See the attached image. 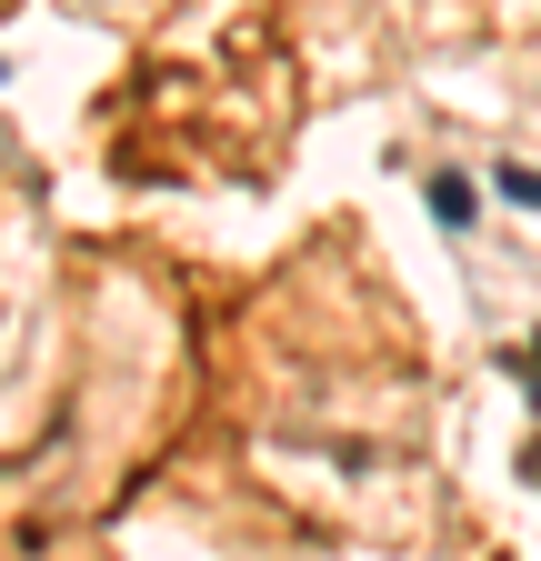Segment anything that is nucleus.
<instances>
[{"mask_svg":"<svg viewBox=\"0 0 541 561\" xmlns=\"http://www.w3.org/2000/svg\"><path fill=\"white\" fill-rule=\"evenodd\" d=\"M431 221H441V231L471 221V181H461V171H431Z\"/></svg>","mask_w":541,"mask_h":561,"instance_id":"1","label":"nucleus"},{"mask_svg":"<svg viewBox=\"0 0 541 561\" xmlns=\"http://www.w3.org/2000/svg\"><path fill=\"white\" fill-rule=\"evenodd\" d=\"M502 191H511V201H531V210H541V171H502Z\"/></svg>","mask_w":541,"mask_h":561,"instance_id":"2","label":"nucleus"}]
</instances>
